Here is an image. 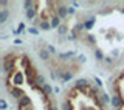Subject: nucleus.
Here are the masks:
<instances>
[{"instance_id":"1","label":"nucleus","mask_w":124,"mask_h":110,"mask_svg":"<svg viewBox=\"0 0 124 110\" xmlns=\"http://www.w3.org/2000/svg\"><path fill=\"white\" fill-rule=\"evenodd\" d=\"M9 93H11V96H13L14 99H17V101L20 99V98L25 96V93H23V90L20 87H13V88L9 90Z\"/></svg>"},{"instance_id":"2","label":"nucleus","mask_w":124,"mask_h":110,"mask_svg":"<svg viewBox=\"0 0 124 110\" xmlns=\"http://www.w3.org/2000/svg\"><path fill=\"white\" fill-rule=\"evenodd\" d=\"M67 13H68L67 6H64V5H59V8H57V17H62V19H64L65 16H67Z\"/></svg>"},{"instance_id":"3","label":"nucleus","mask_w":124,"mask_h":110,"mask_svg":"<svg viewBox=\"0 0 124 110\" xmlns=\"http://www.w3.org/2000/svg\"><path fill=\"white\" fill-rule=\"evenodd\" d=\"M42 90H44V93L46 96H51V93H53V88H51V85L50 84H45L44 87H42Z\"/></svg>"},{"instance_id":"4","label":"nucleus","mask_w":124,"mask_h":110,"mask_svg":"<svg viewBox=\"0 0 124 110\" xmlns=\"http://www.w3.org/2000/svg\"><path fill=\"white\" fill-rule=\"evenodd\" d=\"M39 56H40V59H44V61H46V59L50 57V53L46 51V50H40V51H39Z\"/></svg>"},{"instance_id":"5","label":"nucleus","mask_w":124,"mask_h":110,"mask_svg":"<svg viewBox=\"0 0 124 110\" xmlns=\"http://www.w3.org/2000/svg\"><path fill=\"white\" fill-rule=\"evenodd\" d=\"M26 17H28V19H34V17H36V8H31V9L26 11Z\"/></svg>"},{"instance_id":"6","label":"nucleus","mask_w":124,"mask_h":110,"mask_svg":"<svg viewBox=\"0 0 124 110\" xmlns=\"http://www.w3.org/2000/svg\"><path fill=\"white\" fill-rule=\"evenodd\" d=\"M51 26H59V23H61V17H57V16H53V19H51Z\"/></svg>"},{"instance_id":"7","label":"nucleus","mask_w":124,"mask_h":110,"mask_svg":"<svg viewBox=\"0 0 124 110\" xmlns=\"http://www.w3.org/2000/svg\"><path fill=\"white\" fill-rule=\"evenodd\" d=\"M39 26H40L42 30H48L50 28V23L46 22V20H40V22H39Z\"/></svg>"},{"instance_id":"8","label":"nucleus","mask_w":124,"mask_h":110,"mask_svg":"<svg viewBox=\"0 0 124 110\" xmlns=\"http://www.w3.org/2000/svg\"><path fill=\"white\" fill-rule=\"evenodd\" d=\"M8 17V11L6 9H2V13H0V22H5Z\"/></svg>"},{"instance_id":"9","label":"nucleus","mask_w":124,"mask_h":110,"mask_svg":"<svg viewBox=\"0 0 124 110\" xmlns=\"http://www.w3.org/2000/svg\"><path fill=\"white\" fill-rule=\"evenodd\" d=\"M93 26V20H90V22H85V28H92Z\"/></svg>"},{"instance_id":"10","label":"nucleus","mask_w":124,"mask_h":110,"mask_svg":"<svg viewBox=\"0 0 124 110\" xmlns=\"http://www.w3.org/2000/svg\"><path fill=\"white\" fill-rule=\"evenodd\" d=\"M2 109H3V110L6 109V101H5V99H2Z\"/></svg>"},{"instance_id":"11","label":"nucleus","mask_w":124,"mask_h":110,"mask_svg":"<svg viewBox=\"0 0 124 110\" xmlns=\"http://www.w3.org/2000/svg\"><path fill=\"white\" fill-rule=\"evenodd\" d=\"M96 57H98V59H102V53H101V51H96Z\"/></svg>"}]
</instances>
